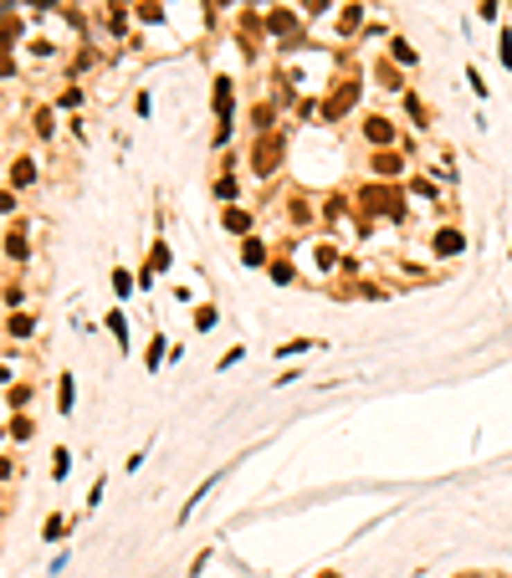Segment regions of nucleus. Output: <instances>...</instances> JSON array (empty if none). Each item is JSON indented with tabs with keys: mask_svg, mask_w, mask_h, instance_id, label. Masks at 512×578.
Masks as SVG:
<instances>
[{
	"mask_svg": "<svg viewBox=\"0 0 512 578\" xmlns=\"http://www.w3.org/2000/svg\"><path fill=\"white\" fill-rule=\"evenodd\" d=\"M466 251V235L461 231H441L436 235V256H461Z\"/></svg>",
	"mask_w": 512,
	"mask_h": 578,
	"instance_id": "f257e3e1",
	"label": "nucleus"
},
{
	"mask_svg": "<svg viewBox=\"0 0 512 578\" xmlns=\"http://www.w3.org/2000/svg\"><path fill=\"white\" fill-rule=\"evenodd\" d=\"M241 261L246 267H261V261H267V246L261 241H241Z\"/></svg>",
	"mask_w": 512,
	"mask_h": 578,
	"instance_id": "f03ea898",
	"label": "nucleus"
},
{
	"mask_svg": "<svg viewBox=\"0 0 512 578\" xmlns=\"http://www.w3.org/2000/svg\"><path fill=\"white\" fill-rule=\"evenodd\" d=\"M226 231H251V210H226Z\"/></svg>",
	"mask_w": 512,
	"mask_h": 578,
	"instance_id": "7ed1b4c3",
	"label": "nucleus"
},
{
	"mask_svg": "<svg viewBox=\"0 0 512 578\" xmlns=\"http://www.w3.org/2000/svg\"><path fill=\"white\" fill-rule=\"evenodd\" d=\"M36 179V164L31 159H16V169H10V185H31Z\"/></svg>",
	"mask_w": 512,
	"mask_h": 578,
	"instance_id": "20e7f679",
	"label": "nucleus"
},
{
	"mask_svg": "<svg viewBox=\"0 0 512 578\" xmlns=\"http://www.w3.org/2000/svg\"><path fill=\"white\" fill-rule=\"evenodd\" d=\"M113 297H134V277H128L123 267L113 271Z\"/></svg>",
	"mask_w": 512,
	"mask_h": 578,
	"instance_id": "39448f33",
	"label": "nucleus"
},
{
	"mask_svg": "<svg viewBox=\"0 0 512 578\" xmlns=\"http://www.w3.org/2000/svg\"><path fill=\"white\" fill-rule=\"evenodd\" d=\"M108 333L118 338V343H128V318L123 312H108Z\"/></svg>",
	"mask_w": 512,
	"mask_h": 578,
	"instance_id": "423d86ee",
	"label": "nucleus"
},
{
	"mask_svg": "<svg viewBox=\"0 0 512 578\" xmlns=\"http://www.w3.org/2000/svg\"><path fill=\"white\" fill-rule=\"evenodd\" d=\"M195 327H200V333L215 327V307H210V302H205V307H195Z\"/></svg>",
	"mask_w": 512,
	"mask_h": 578,
	"instance_id": "0eeeda50",
	"label": "nucleus"
},
{
	"mask_svg": "<svg viewBox=\"0 0 512 578\" xmlns=\"http://www.w3.org/2000/svg\"><path fill=\"white\" fill-rule=\"evenodd\" d=\"M466 82H471V93H477V98H487V93H492V87H487V77H482L477 67H466Z\"/></svg>",
	"mask_w": 512,
	"mask_h": 578,
	"instance_id": "6e6552de",
	"label": "nucleus"
},
{
	"mask_svg": "<svg viewBox=\"0 0 512 578\" xmlns=\"http://www.w3.org/2000/svg\"><path fill=\"white\" fill-rule=\"evenodd\" d=\"M143 363H149V369H159V363H164V333L149 343V359H143Z\"/></svg>",
	"mask_w": 512,
	"mask_h": 578,
	"instance_id": "1a4fd4ad",
	"label": "nucleus"
},
{
	"mask_svg": "<svg viewBox=\"0 0 512 578\" xmlns=\"http://www.w3.org/2000/svg\"><path fill=\"white\" fill-rule=\"evenodd\" d=\"M369 138L374 143H389V123H385V118H369Z\"/></svg>",
	"mask_w": 512,
	"mask_h": 578,
	"instance_id": "9d476101",
	"label": "nucleus"
},
{
	"mask_svg": "<svg viewBox=\"0 0 512 578\" xmlns=\"http://www.w3.org/2000/svg\"><path fill=\"white\" fill-rule=\"evenodd\" d=\"M57 399H62V415L72 410V374H62V389H57Z\"/></svg>",
	"mask_w": 512,
	"mask_h": 578,
	"instance_id": "9b49d317",
	"label": "nucleus"
},
{
	"mask_svg": "<svg viewBox=\"0 0 512 578\" xmlns=\"http://www.w3.org/2000/svg\"><path fill=\"white\" fill-rule=\"evenodd\" d=\"M215 108H220V113L231 108V82H226V77H220V82H215Z\"/></svg>",
	"mask_w": 512,
	"mask_h": 578,
	"instance_id": "f8f14e48",
	"label": "nucleus"
},
{
	"mask_svg": "<svg viewBox=\"0 0 512 578\" xmlns=\"http://www.w3.org/2000/svg\"><path fill=\"white\" fill-rule=\"evenodd\" d=\"M6 256L10 261H26V241H21V235H10V241H6Z\"/></svg>",
	"mask_w": 512,
	"mask_h": 578,
	"instance_id": "ddd939ff",
	"label": "nucleus"
},
{
	"mask_svg": "<svg viewBox=\"0 0 512 578\" xmlns=\"http://www.w3.org/2000/svg\"><path fill=\"white\" fill-rule=\"evenodd\" d=\"M389 46H395V62H410V67H415V46L410 42H389Z\"/></svg>",
	"mask_w": 512,
	"mask_h": 578,
	"instance_id": "4468645a",
	"label": "nucleus"
},
{
	"mask_svg": "<svg viewBox=\"0 0 512 578\" xmlns=\"http://www.w3.org/2000/svg\"><path fill=\"white\" fill-rule=\"evenodd\" d=\"M272 277H277V282H292V261H272Z\"/></svg>",
	"mask_w": 512,
	"mask_h": 578,
	"instance_id": "2eb2a0df",
	"label": "nucleus"
},
{
	"mask_svg": "<svg viewBox=\"0 0 512 578\" xmlns=\"http://www.w3.org/2000/svg\"><path fill=\"white\" fill-rule=\"evenodd\" d=\"M51 471H57V476H67V471H72V455H67V451H57V461H51Z\"/></svg>",
	"mask_w": 512,
	"mask_h": 578,
	"instance_id": "dca6fc26",
	"label": "nucleus"
},
{
	"mask_svg": "<svg viewBox=\"0 0 512 578\" xmlns=\"http://www.w3.org/2000/svg\"><path fill=\"white\" fill-rule=\"evenodd\" d=\"M10 210H16V195H10V190H0V215H10Z\"/></svg>",
	"mask_w": 512,
	"mask_h": 578,
	"instance_id": "f3484780",
	"label": "nucleus"
},
{
	"mask_svg": "<svg viewBox=\"0 0 512 578\" xmlns=\"http://www.w3.org/2000/svg\"><path fill=\"white\" fill-rule=\"evenodd\" d=\"M318 578H338V573H333V568H328V573H318Z\"/></svg>",
	"mask_w": 512,
	"mask_h": 578,
	"instance_id": "a211bd4d",
	"label": "nucleus"
}]
</instances>
